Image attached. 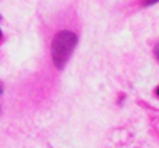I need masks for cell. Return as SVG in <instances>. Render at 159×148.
I'll list each match as a JSON object with an SVG mask.
<instances>
[{"instance_id":"6da1fadb","label":"cell","mask_w":159,"mask_h":148,"mask_svg":"<svg viewBox=\"0 0 159 148\" xmlns=\"http://www.w3.org/2000/svg\"><path fill=\"white\" fill-rule=\"evenodd\" d=\"M77 43V37L70 31L59 33L53 40V60L57 68H62L70 59L73 49Z\"/></svg>"},{"instance_id":"7a4b0ae2","label":"cell","mask_w":159,"mask_h":148,"mask_svg":"<svg viewBox=\"0 0 159 148\" xmlns=\"http://www.w3.org/2000/svg\"><path fill=\"white\" fill-rule=\"evenodd\" d=\"M155 54H156V59L159 60V43L156 45V48H155Z\"/></svg>"},{"instance_id":"3957f363","label":"cell","mask_w":159,"mask_h":148,"mask_svg":"<svg viewBox=\"0 0 159 148\" xmlns=\"http://www.w3.org/2000/svg\"><path fill=\"white\" fill-rule=\"evenodd\" d=\"M156 94H158V96H159V87H158V90H156Z\"/></svg>"},{"instance_id":"277c9868","label":"cell","mask_w":159,"mask_h":148,"mask_svg":"<svg viewBox=\"0 0 159 148\" xmlns=\"http://www.w3.org/2000/svg\"><path fill=\"white\" fill-rule=\"evenodd\" d=\"M0 37H2V33H0Z\"/></svg>"}]
</instances>
